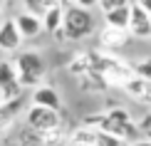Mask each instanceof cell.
I'll list each match as a JSON object with an SVG mask.
<instances>
[{"label":"cell","mask_w":151,"mask_h":146,"mask_svg":"<svg viewBox=\"0 0 151 146\" xmlns=\"http://www.w3.org/2000/svg\"><path fill=\"white\" fill-rule=\"evenodd\" d=\"M84 126H92V129H99L109 136H116L122 141H129L134 144L136 136L141 134L139 131V124L131 119V114L124 109V106H114L109 111H99V114H92V117H84Z\"/></svg>","instance_id":"6da1fadb"},{"label":"cell","mask_w":151,"mask_h":146,"mask_svg":"<svg viewBox=\"0 0 151 146\" xmlns=\"http://www.w3.org/2000/svg\"><path fill=\"white\" fill-rule=\"evenodd\" d=\"M12 62H15V69H17V77H20L22 89H25V87L37 89L40 84H45L47 60H45V55H42L37 47H25V50H20Z\"/></svg>","instance_id":"7a4b0ae2"},{"label":"cell","mask_w":151,"mask_h":146,"mask_svg":"<svg viewBox=\"0 0 151 146\" xmlns=\"http://www.w3.org/2000/svg\"><path fill=\"white\" fill-rule=\"evenodd\" d=\"M62 32H65V40H70V42H79V40H84V37H89L94 32V15H92V10L77 8V5H67L65 8Z\"/></svg>","instance_id":"3957f363"},{"label":"cell","mask_w":151,"mask_h":146,"mask_svg":"<svg viewBox=\"0 0 151 146\" xmlns=\"http://www.w3.org/2000/svg\"><path fill=\"white\" fill-rule=\"evenodd\" d=\"M27 126L35 131V134H47V131H57L62 129V114L60 111H52V109H45V106H27Z\"/></svg>","instance_id":"277c9868"},{"label":"cell","mask_w":151,"mask_h":146,"mask_svg":"<svg viewBox=\"0 0 151 146\" xmlns=\"http://www.w3.org/2000/svg\"><path fill=\"white\" fill-rule=\"evenodd\" d=\"M0 99L3 101L22 99V84L12 60H0Z\"/></svg>","instance_id":"5b68a950"},{"label":"cell","mask_w":151,"mask_h":146,"mask_svg":"<svg viewBox=\"0 0 151 146\" xmlns=\"http://www.w3.org/2000/svg\"><path fill=\"white\" fill-rule=\"evenodd\" d=\"M22 35L17 30V25L12 17H5L0 20V52H8V55H17L22 50Z\"/></svg>","instance_id":"8992f818"},{"label":"cell","mask_w":151,"mask_h":146,"mask_svg":"<svg viewBox=\"0 0 151 146\" xmlns=\"http://www.w3.org/2000/svg\"><path fill=\"white\" fill-rule=\"evenodd\" d=\"M30 104L32 106H45V109H52V111H60L62 109V94L57 92V87L52 84H40L37 89H32L30 94Z\"/></svg>","instance_id":"52a82bcc"},{"label":"cell","mask_w":151,"mask_h":146,"mask_svg":"<svg viewBox=\"0 0 151 146\" xmlns=\"http://www.w3.org/2000/svg\"><path fill=\"white\" fill-rule=\"evenodd\" d=\"M131 40V35L127 30H114V27H104L99 30V50L102 52H116V50L127 47V42Z\"/></svg>","instance_id":"ba28073f"},{"label":"cell","mask_w":151,"mask_h":146,"mask_svg":"<svg viewBox=\"0 0 151 146\" xmlns=\"http://www.w3.org/2000/svg\"><path fill=\"white\" fill-rule=\"evenodd\" d=\"M129 35L136 40H151V17L144 12L136 3H131V20H129Z\"/></svg>","instance_id":"9c48e42d"},{"label":"cell","mask_w":151,"mask_h":146,"mask_svg":"<svg viewBox=\"0 0 151 146\" xmlns=\"http://www.w3.org/2000/svg\"><path fill=\"white\" fill-rule=\"evenodd\" d=\"M15 25H17V30H20V35H22V40H35V37H40L42 32H45V25H42L40 17H35V15H30V12H17L15 17Z\"/></svg>","instance_id":"30bf717a"},{"label":"cell","mask_w":151,"mask_h":146,"mask_svg":"<svg viewBox=\"0 0 151 146\" xmlns=\"http://www.w3.org/2000/svg\"><path fill=\"white\" fill-rule=\"evenodd\" d=\"M122 89L127 92L131 99H136V101H141V104H149L151 106V82L141 79V77H134V79H129Z\"/></svg>","instance_id":"8fae6325"},{"label":"cell","mask_w":151,"mask_h":146,"mask_svg":"<svg viewBox=\"0 0 151 146\" xmlns=\"http://www.w3.org/2000/svg\"><path fill=\"white\" fill-rule=\"evenodd\" d=\"M129 20H131V5H129V8L111 10V12H106V15H104V25H106V27L127 30V32H129Z\"/></svg>","instance_id":"7c38bea8"},{"label":"cell","mask_w":151,"mask_h":146,"mask_svg":"<svg viewBox=\"0 0 151 146\" xmlns=\"http://www.w3.org/2000/svg\"><path fill=\"white\" fill-rule=\"evenodd\" d=\"M57 5H62L60 0H22V10L25 12H30V15H35V17H45L52 8H57ZM65 8V5H62Z\"/></svg>","instance_id":"4fadbf2b"},{"label":"cell","mask_w":151,"mask_h":146,"mask_svg":"<svg viewBox=\"0 0 151 146\" xmlns=\"http://www.w3.org/2000/svg\"><path fill=\"white\" fill-rule=\"evenodd\" d=\"M62 22H65V8H62V5L52 8L45 17H42V25H45V30H47L50 35L62 32Z\"/></svg>","instance_id":"5bb4252c"},{"label":"cell","mask_w":151,"mask_h":146,"mask_svg":"<svg viewBox=\"0 0 151 146\" xmlns=\"http://www.w3.org/2000/svg\"><path fill=\"white\" fill-rule=\"evenodd\" d=\"M79 79V87L82 89H87V92H102V89H106V79L102 77L99 72H87V74H82V77H77Z\"/></svg>","instance_id":"9a60e30c"},{"label":"cell","mask_w":151,"mask_h":146,"mask_svg":"<svg viewBox=\"0 0 151 146\" xmlns=\"http://www.w3.org/2000/svg\"><path fill=\"white\" fill-rule=\"evenodd\" d=\"M134 74L141 77V79H146V82H151V57L134 62Z\"/></svg>","instance_id":"2e32d148"},{"label":"cell","mask_w":151,"mask_h":146,"mask_svg":"<svg viewBox=\"0 0 151 146\" xmlns=\"http://www.w3.org/2000/svg\"><path fill=\"white\" fill-rule=\"evenodd\" d=\"M129 5H131V0H99V5H97V8H99V10H102L104 15H106V12H111V10L129 8Z\"/></svg>","instance_id":"e0dca14e"},{"label":"cell","mask_w":151,"mask_h":146,"mask_svg":"<svg viewBox=\"0 0 151 146\" xmlns=\"http://www.w3.org/2000/svg\"><path fill=\"white\" fill-rule=\"evenodd\" d=\"M70 5H77V8H84V10H92L99 5V0H70Z\"/></svg>","instance_id":"ac0fdd59"},{"label":"cell","mask_w":151,"mask_h":146,"mask_svg":"<svg viewBox=\"0 0 151 146\" xmlns=\"http://www.w3.org/2000/svg\"><path fill=\"white\" fill-rule=\"evenodd\" d=\"M136 5H139V8L151 17V0H136Z\"/></svg>","instance_id":"d6986e66"},{"label":"cell","mask_w":151,"mask_h":146,"mask_svg":"<svg viewBox=\"0 0 151 146\" xmlns=\"http://www.w3.org/2000/svg\"><path fill=\"white\" fill-rule=\"evenodd\" d=\"M129 146H151L149 139H139V141H134V144H129Z\"/></svg>","instance_id":"ffe728a7"},{"label":"cell","mask_w":151,"mask_h":146,"mask_svg":"<svg viewBox=\"0 0 151 146\" xmlns=\"http://www.w3.org/2000/svg\"><path fill=\"white\" fill-rule=\"evenodd\" d=\"M60 3H62V5H65V8H67V5H70V0H60Z\"/></svg>","instance_id":"44dd1931"},{"label":"cell","mask_w":151,"mask_h":146,"mask_svg":"<svg viewBox=\"0 0 151 146\" xmlns=\"http://www.w3.org/2000/svg\"><path fill=\"white\" fill-rule=\"evenodd\" d=\"M3 3H5V0H0V12H3Z\"/></svg>","instance_id":"7402d4cb"}]
</instances>
